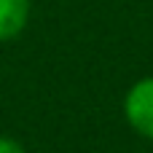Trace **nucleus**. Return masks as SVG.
I'll use <instances>...</instances> for the list:
<instances>
[{"label": "nucleus", "instance_id": "nucleus-1", "mask_svg": "<svg viewBox=\"0 0 153 153\" xmlns=\"http://www.w3.org/2000/svg\"><path fill=\"white\" fill-rule=\"evenodd\" d=\"M126 124L145 140H153V75L140 78L124 97Z\"/></svg>", "mask_w": 153, "mask_h": 153}, {"label": "nucleus", "instance_id": "nucleus-2", "mask_svg": "<svg viewBox=\"0 0 153 153\" xmlns=\"http://www.w3.org/2000/svg\"><path fill=\"white\" fill-rule=\"evenodd\" d=\"M30 19V0H0V40L16 38Z\"/></svg>", "mask_w": 153, "mask_h": 153}, {"label": "nucleus", "instance_id": "nucleus-3", "mask_svg": "<svg viewBox=\"0 0 153 153\" xmlns=\"http://www.w3.org/2000/svg\"><path fill=\"white\" fill-rule=\"evenodd\" d=\"M0 153H24V148H22V143H19V140L0 134Z\"/></svg>", "mask_w": 153, "mask_h": 153}]
</instances>
